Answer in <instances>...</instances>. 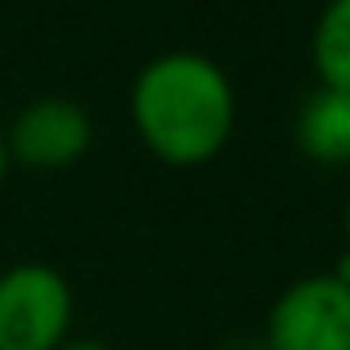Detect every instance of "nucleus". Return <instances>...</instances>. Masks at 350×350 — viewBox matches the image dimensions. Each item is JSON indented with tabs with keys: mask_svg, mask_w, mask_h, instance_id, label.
I'll list each match as a JSON object with an SVG mask.
<instances>
[{
	"mask_svg": "<svg viewBox=\"0 0 350 350\" xmlns=\"http://www.w3.org/2000/svg\"><path fill=\"white\" fill-rule=\"evenodd\" d=\"M235 111L231 75L202 50H165L148 58L128 95L140 144L173 169L215 161L235 136Z\"/></svg>",
	"mask_w": 350,
	"mask_h": 350,
	"instance_id": "nucleus-1",
	"label": "nucleus"
},
{
	"mask_svg": "<svg viewBox=\"0 0 350 350\" xmlns=\"http://www.w3.org/2000/svg\"><path fill=\"white\" fill-rule=\"evenodd\" d=\"M70 280L42 260L0 272V350H58L70 338Z\"/></svg>",
	"mask_w": 350,
	"mask_h": 350,
	"instance_id": "nucleus-2",
	"label": "nucleus"
},
{
	"mask_svg": "<svg viewBox=\"0 0 350 350\" xmlns=\"http://www.w3.org/2000/svg\"><path fill=\"white\" fill-rule=\"evenodd\" d=\"M264 350H350V284L334 272L293 280L268 309Z\"/></svg>",
	"mask_w": 350,
	"mask_h": 350,
	"instance_id": "nucleus-3",
	"label": "nucleus"
},
{
	"mask_svg": "<svg viewBox=\"0 0 350 350\" xmlns=\"http://www.w3.org/2000/svg\"><path fill=\"white\" fill-rule=\"evenodd\" d=\"M9 157L25 169H70L95 140L91 111L66 95H42L25 103L5 128Z\"/></svg>",
	"mask_w": 350,
	"mask_h": 350,
	"instance_id": "nucleus-4",
	"label": "nucleus"
},
{
	"mask_svg": "<svg viewBox=\"0 0 350 350\" xmlns=\"http://www.w3.org/2000/svg\"><path fill=\"white\" fill-rule=\"evenodd\" d=\"M293 140L297 152L313 165L338 169L350 165V91L317 87L305 95L293 120Z\"/></svg>",
	"mask_w": 350,
	"mask_h": 350,
	"instance_id": "nucleus-5",
	"label": "nucleus"
},
{
	"mask_svg": "<svg viewBox=\"0 0 350 350\" xmlns=\"http://www.w3.org/2000/svg\"><path fill=\"white\" fill-rule=\"evenodd\" d=\"M309 62L317 87L350 91V0H325L313 33H309Z\"/></svg>",
	"mask_w": 350,
	"mask_h": 350,
	"instance_id": "nucleus-6",
	"label": "nucleus"
},
{
	"mask_svg": "<svg viewBox=\"0 0 350 350\" xmlns=\"http://www.w3.org/2000/svg\"><path fill=\"white\" fill-rule=\"evenodd\" d=\"M58 350H111V346H107V342H99V338H75V334H70Z\"/></svg>",
	"mask_w": 350,
	"mask_h": 350,
	"instance_id": "nucleus-7",
	"label": "nucleus"
},
{
	"mask_svg": "<svg viewBox=\"0 0 350 350\" xmlns=\"http://www.w3.org/2000/svg\"><path fill=\"white\" fill-rule=\"evenodd\" d=\"M219 350H264V342L260 338H227Z\"/></svg>",
	"mask_w": 350,
	"mask_h": 350,
	"instance_id": "nucleus-8",
	"label": "nucleus"
},
{
	"mask_svg": "<svg viewBox=\"0 0 350 350\" xmlns=\"http://www.w3.org/2000/svg\"><path fill=\"white\" fill-rule=\"evenodd\" d=\"M9 165H13V157H9V140H5V128H0V186H5V178H9Z\"/></svg>",
	"mask_w": 350,
	"mask_h": 350,
	"instance_id": "nucleus-9",
	"label": "nucleus"
},
{
	"mask_svg": "<svg viewBox=\"0 0 350 350\" xmlns=\"http://www.w3.org/2000/svg\"><path fill=\"white\" fill-rule=\"evenodd\" d=\"M342 239H346V256H350V194H346V206H342Z\"/></svg>",
	"mask_w": 350,
	"mask_h": 350,
	"instance_id": "nucleus-10",
	"label": "nucleus"
}]
</instances>
